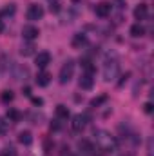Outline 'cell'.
<instances>
[{
  "label": "cell",
  "mask_w": 154,
  "mask_h": 156,
  "mask_svg": "<svg viewBox=\"0 0 154 156\" xmlns=\"http://www.w3.org/2000/svg\"><path fill=\"white\" fill-rule=\"evenodd\" d=\"M96 144H98L96 149H98V151H103V153H111V151L116 147V142L107 134V133H103V131L98 133V136H96Z\"/></svg>",
  "instance_id": "6da1fadb"
},
{
  "label": "cell",
  "mask_w": 154,
  "mask_h": 156,
  "mask_svg": "<svg viewBox=\"0 0 154 156\" xmlns=\"http://www.w3.org/2000/svg\"><path fill=\"white\" fill-rule=\"evenodd\" d=\"M73 75H75V60H67L64 66H62V69H60V83H67L71 78H73Z\"/></svg>",
  "instance_id": "7a4b0ae2"
},
{
  "label": "cell",
  "mask_w": 154,
  "mask_h": 156,
  "mask_svg": "<svg viewBox=\"0 0 154 156\" xmlns=\"http://www.w3.org/2000/svg\"><path fill=\"white\" fill-rule=\"evenodd\" d=\"M118 69H120V66H118L116 60H113V62H105V67H103V78H105V80H114V76L118 75Z\"/></svg>",
  "instance_id": "3957f363"
},
{
  "label": "cell",
  "mask_w": 154,
  "mask_h": 156,
  "mask_svg": "<svg viewBox=\"0 0 154 156\" xmlns=\"http://www.w3.org/2000/svg\"><path fill=\"white\" fill-rule=\"evenodd\" d=\"M111 9H113L111 2H100V4H96L94 13H96V16H100V18H107V16L111 15Z\"/></svg>",
  "instance_id": "277c9868"
},
{
  "label": "cell",
  "mask_w": 154,
  "mask_h": 156,
  "mask_svg": "<svg viewBox=\"0 0 154 156\" xmlns=\"http://www.w3.org/2000/svg\"><path fill=\"white\" fill-rule=\"evenodd\" d=\"M44 16V9H42V5L38 4H31L29 7H27V20H40Z\"/></svg>",
  "instance_id": "5b68a950"
},
{
  "label": "cell",
  "mask_w": 154,
  "mask_h": 156,
  "mask_svg": "<svg viewBox=\"0 0 154 156\" xmlns=\"http://www.w3.org/2000/svg\"><path fill=\"white\" fill-rule=\"evenodd\" d=\"M38 35H40V31L37 26H24V29H22V37L27 42H33L35 38H38Z\"/></svg>",
  "instance_id": "8992f818"
},
{
  "label": "cell",
  "mask_w": 154,
  "mask_h": 156,
  "mask_svg": "<svg viewBox=\"0 0 154 156\" xmlns=\"http://www.w3.org/2000/svg\"><path fill=\"white\" fill-rule=\"evenodd\" d=\"M35 64H37V67H40V69H45V67L51 64V55H49L47 51L38 53V55L35 56Z\"/></svg>",
  "instance_id": "52a82bcc"
},
{
  "label": "cell",
  "mask_w": 154,
  "mask_h": 156,
  "mask_svg": "<svg viewBox=\"0 0 154 156\" xmlns=\"http://www.w3.org/2000/svg\"><path fill=\"white\" fill-rule=\"evenodd\" d=\"M87 116H83V115H76V116H73V122H71V127H73V131H82L83 127H85V122Z\"/></svg>",
  "instance_id": "ba28073f"
},
{
  "label": "cell",
  "mask_w": 154,
  "mask_h": 156,
  "mask_svg": "<svg viewBox=\"0 0 154 156\" xmlns=\"http://www.w3.org/2000/svg\"><path fill=\"white\" fill-rule=\"evenodd\" d=\"M147 15H149V7H147V4H140V5H136V9H134V18H136V20H145Z\"/></svg>",
  "instance_id": "9c48e42d"
},
{
  "label": "cell",
  "mask_w": 154,
  "mask_h": 156,
  "mask_svg": "<svg viewBox=\"0 0 154 156\" xmlns=\"http://www.w3.org/2000/svg\"><path fill=\"white\" fill-rule=\"evenodd\" d=\"M78 85L82 87V89H93V85H94V78L93 75H83V76L80 78V82H78Z\"/></svg>",
  "instance_id": "30bf717a"
},
{
  "label": "cell",
  "mask_w": 154,
  "mask_h": 156,
  "mask_svg": "<svg viewBox=\"0 0 154 156\" xmlns=\"http://www.w3.org/2000/svg\"><path fill=\"white\" fill-rule=\"evenodd\" d=\"M85 44H87V37H85L83 33H76V35L73 37V47H76V49H82Z\"/></svg>",
  "instance_id": "8fae6325"
},
{
  "label": "cell",
  "mask_w": 154,
  "mask_h": 156,
  "mask_svg": "<svg viewBox=\"0 0 154 156\" xmlns=\"http://www.w3.org/2000/svg\"><path fill=\"white\" fill-rule=\"evenodd\" d=\"M18 142H20L22 145H31V144H33V134H31L29 131H22V133L18 134Z\"/></svg>",
  "instance_id": "7c38bea8"
},
{
  "label": "cell",
  "mask_w": 154,
  "mask_h": 156,
  "mask_svg": "<svg viewBox=\"0 0 154 156\" xmlns=\"http://www.w3.org/2000/svg\"><path fill=\"white\" fill-rule=\"evenodd\" d=\"M78 149H80L83 154H91V153H94L93 144H91V142H87V140H82V142L78 144Z\"/></svg>",
  "instance_id": "4fadbf2b"
},
{
  "label": "cell",
  "mask_w": 154,
  "mask_h": 156,
  "mask_svg": "<svg viewBox=\"0 0 154 156\" xmlns=\"http://www.w3.org/2000/svg\"><path fill=\"white\" fill-rule=\"evenodd\" d=\"M49 82H51V75H49L47 71H42V73H38V76H37V83H38L40 87H45Z\"/></svg>",
  "instance_id": "5bb4252c"
},
{
  "label": "cell",
  "mask_w": 154,
  "mask_h": 156,
  "mask_svg": "<svg viewBox=\"0 0 154 156\" xmlns=\"http://www.w3.org/2000/svg\"><path fill=\"white\" fill-rule=\"evenodd\" d=\"M131 37H134V38H138V37H143L145 35V27L142 26V24H134L132 27H131Z\"/></svg>",
  "instance_id": "9a60e30c"
},
{
  "label": "cell",
  "mask_w": 154,
  "mask_h": 156,
  "mask_svg": "<svg viewBox=\"0 0 154 156\" xmlns=\"http://www.w3.org/2000/svg\"><path fill=\"white\" fill-rule=\"evenodd\" d=\"M33 53H35V45H33L31 42L22 44V47H20V55H22V56H31Z\"/></svg>",
  "instance_id": "2e32d148"
},
{
  "label": "cell",
  "mask_w": 154,
  "mask_h": 156,
  "mask_svg": "<svg viewBox=\"0 0 154 156\" xmlns=\"http://www.w3.org/2000/svg\"><path fill=\"white\" fill-rule=\"evenodd\" d=\"M5 116H7V120H9V122H20V118H22V113L11 107V109H7Z\"/></svg>",
  "instance_id": "e0dca14e"
},
{
  "label": "cell",
  "mask_w": 154,
  "mask_h": 156,
  "mask_svg": "<svg viewBox=\"0 0 154 156\" xmlns=\"http://www.w3.org/2000/svg\"><path fill=\"white\" fill-rule=\"evenodd\" d=\"M56 116L58 118H62V120H67L69 118V109L65 107V105H56Z\"/></svg>",
  "instance_id": "ac0fdd59"
},
{
  "label": "cell",
  "mask_w": 154,
  "mask_h": 156,
  "mask_svg": "<svg viewBox=\"0 0 154 156\" xmlns=\"http://www.w3.org/2000/svg\"><path fill=\"white\" fill-rule=\"evenodd\" d=\"M15 11H16V7H15V4H9V5H5V7L2 9V13H0V16H11V15H15Z\"/></svg>",
  "instance_id": "d6986e66"
},
{
  "label": "cell",
  "mask_w": 154,
  "mask_h": 156,
  "mask_svg": "<svg viewBox=\"0 0 154 156\" xmlns=\"http://www.w3.org/2000/svg\"><path fill=\"white\" fill-rule=\"evenodd\" d=\"M82 67H83V71H85L87 75H93V73H94V66H93L91 60H82Z\"/></svg>",
  "instance_id": "ffe728a7"
},
{
  "label": "cell",
  "mask_w": 154,
  "mask_h": 156,
  "mask_svg": "<svg viewBox=\"0 0 154 156\" xmlns=\"http://www.w3.org/2000/svg\"><path fill=\"white\" fill-rule=\"evenodd\" d=\"M103 102H107V94H102V96H98V98H93V100H91V107H100Z\"/></svg>",
  "instance_id": "44dd1931"
},
{
  "label": "cell",
  "mask_w": 154,
  "mask_h": 156,
  "mask_svg": "<svg viewBox=\"0 0 154 156\" xmlns=\"http://www.w3.org/2000/svg\"><path fill=\"white\" fill-rule=\"evenodd\" d=\"M0 98H2V102H5V104H9V102H13V98H15V94H13V91H4Z\"/></svg>",
  "instance_id": "7402d4cb"
},
{
  "label": "cell",
  "mask_w": 154,
  "mask_h": 156,
  "mask_svg": "<svg viewBox=\"0 0 154 156\" xmlns=\"http://www.w3.org/2000/svg\"><path fill=\"white\" fill-rule=\"evenodd\" d=\"M0 156H16V151L13 149V147H5L4 151H2V154Z\"/></svg>",
  "instance_id": "603a6c76"
},
{
  "label": "cell",
  "mask_w": 154,
  "mask_h": 156,
  "mask_svg": "<svg viewBox=\"0 0 154 156\" xmlns=\"http://www.w3.org/2000/svg\"><path fill=\"white\" fill-rule=\"evenodd\" d=\"M5 133H7V122L0 118V134H5Z\"/></svg>",
  "instance_id": "cb8c5ba5"
},
{
  "label": "cell",
  "mask_w": 154,
  "mask_h": 156,
  "mask_svg": "<svg viewBox=\"0 0 154 156\" xmlns=\"http://www.w3.org/2000/svg\"><path fill=\"white\" fill-rule=\"evenodd\" d=\"M51 11L58 13V11H60V2H51Z\"/></svg>",
  "instance_id": "d4e9b609"
},
{
  "label": "cell",
  "mask_w": 154,
  "mask_h": 156,
  "mask_svg": "<svg viewBox=\"0 0 154 156\" xmlns=\"http://www.w3.org/2000/svg\"><path fill=\"white\" fill-rule=\"evenodd\" d=\"M143 111H145L147 115H151V113H152V104H151V102H147V104L143 105Z\"/></svg>",
  "instance_id": "484cf974"
},
{
  "label": "cell",
  "mask_w": 154,
  "mask_h": 156,
  "mask_svg": "<svg viewBox=\"0 0 154 156\" xmlns=\"http://www.w3.org/2000/svg\"><path fill=\"white\" fill-rule=\"evenodd\" d=\"M131 76V73H125V75H123V76H121V80H120V82H118V85H120V87H121V85H123V83H125V82H127V78Z\"/></svg>",
  "instance_id": "4316f807"
},
{
  "label": "cell",
  "mask_w": 154,
  "mask_h": 156,
  "mask_svg": "<svg viewBox=\"0 0 154 156\" xmlns=\"http://www.w3.org/2000/svg\"><path fill=\"white\" fill-rule=\"evenodd\" d=\"M33 104H35V105H42L44 100H42V98H33Z\"/></svg>",
  "instance_id": "83f0119b"
},
{
  "label": "cell",
  "mask_w": 154,
  "mask_h": 156,
  "mask_svg": "<svg viewBox=\"0 0 154 156\" xmlns=\"http://www.w3.org/2000/svg\"><path fill=\"white\" fill-rule=\"evenodd\" d=\"M51 129H53V131H58V129H60V123H58V122L51 123Z\"/></svg>",
  "instance_id": "f1b7e54d"
},
{
  "label": "cell",
  "mask_w": 154,
  "mask_h": 156,
  "mask_svg": "<svg viewBox=\"0 0 154 156\" xmlns=\"http://www.w3.org/2000/svg\"><path fill=\"white\" fill-rule=\"evenodd\" d=\"M5 31V24H4V20H0V33H4Z\"/></svg>",
  "instance_id": "f546056e"
},
{
  "label": "cell",
  "mask_w": 154,
  "mask_h": 156,
  "mask_svg": "<svg viewBox=\"0 0 154 156\" xmlns=\"http://www.w3.org/2000/svg\"><path fill=\"white\" fill-rule=\"evenodd\" d=\"M24 94H26V96H29V94H31V89H29V87H26V89H24Z\"/></svg>",
  "instance_id": "4dcf8cb0"
}]
</instances>
